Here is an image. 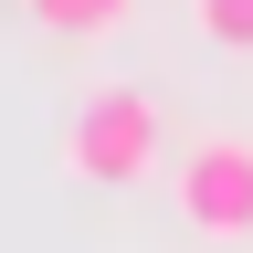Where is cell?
<instances>
[{
	"label": "cell",
	"mask_w": 253,
	"mask_h": 253,
	"mask_svg": "<svg viewBox=\"0 0 253 253\" xmlns=\"http://www.w3.org/2000/svg\"><path fill=\"white\" fill-rule=\"evenodd\" d=\"M32 21L53 32V42H106V32H126L137 21V0H21Z\"/></svg>",
	"instance_id": "obj_3"
},
{
	"label": "cell",
	"mask_w": 253,
	"mask_h": 253,
	"mask_svg": "<svg viewBox=\"0 0 253 253\" xmlns=\"http://www.w3.org/2000/svg\"><path fill=\"white\" fill-rule=\"evenodd\" d=\"M190 21L211 53H253V0H190Z\"/></svg>",
	"instance_id": "obj_4"
},
{
	"label": "cell",
	"mask_w": 253,
	"mask_h": 253,
	"mask_svg": "<svg viewBox=\"0 0 253 253\" xmlns=\"http://www.w3.org/2000/svg\"><path fill=\"white\" fill-rule=\"evenodd\" d=\"M158 95L148 84H106V95H84L74 116H63V169L95 179V190H137L158 179Z\"/></svg>",
	"instance_id": "obj_1"
},
{
	"label": "cell",
	"mask_w": 253,
	"mask_h": 253,
	"mask_svg": "<svg viewBox=\"0 0 253 253\" xmlns=\"http://www.w3.org/2000/svg\"><path fill=\"white\" fill-rule=\"evenodd\" d=\"M169 201L201 243H253V137H190L169 158Z\"/></svg>",
	"instance_id": "obj_2"
}]
</instances>
